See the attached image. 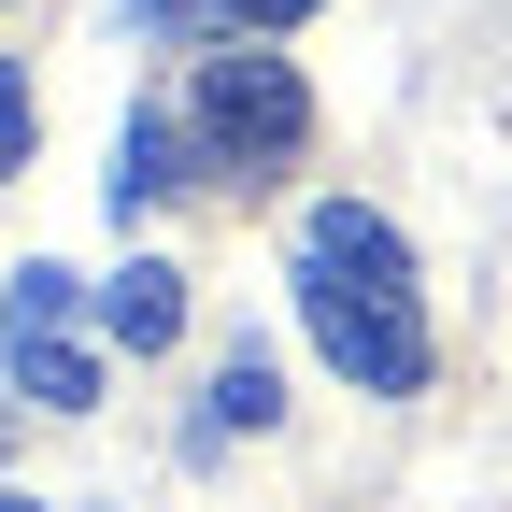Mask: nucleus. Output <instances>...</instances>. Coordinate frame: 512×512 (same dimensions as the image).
Wrapping results in <instances>:
<instances>
[{
	"label": "nucleus",
	"mask_w": 512,
	"mask_h": 512,
	"mask_svg": "<svg viewBox=\"0 0 512 512\" xmlns=\"http://www.w3.org/2000/svg\"><path fill=\"white\" fill-rule=\"evenodd\" d=\"M29 171V86H15V57H0V185Z\"/></svg>",
	"instance_id": "nucleus-8"
},
{
	"label": "nucleus",
	"mask_w": 512,
	"mask_h": 512,
	"mask_svg": "<svg viewBox=\"0 0 512 512\" xmlns=\"http://www.w3.org/2000/svg\"><path fill=\"white\" fill-rule=\"evenodd\" d=\"M185 128H200V157L214 171H242V185H271L299 143H313V86L285 72V57H256L242 29L200 57V100H185Z\"/></svg>",
	"instance_id": "nucleus-2"
},
{
	"label": "nucleus",
	"mask_w": 512,
	"mask_h": 512,
	"mask_svg": "<svg viewBox=\"0 0 512 512\" xmlns=\"http://www.w3.org/2000/svg\"><path fill=\"white\" fill-rule=\"evenodd\" d=\"M285 285H299V328H313V356H328L356 399H413V384H427V299H413V242L384 228L370 200H313V214H299V256H285Z\"/></svg>",
	"instance_id": "nucleus-1"
},
{
	"label": "nucleus",
	"mask_w": 512,
	"mask_h": 512,
	"mask_svg": "<svg viewBox=\"0 0 512 512\" xmlns=\"http://www.w3.org/2000/svg\"><path fill=\"white\" fill-rule=\"evenodd\" d=\"M171 185H185V114H128V128H114V171H100V200H114V214H157Z\"/></svg>",
	"instance_id": "nucleus-4"
},
{
	"label": "nucleus",
	"mask_w": 512,
	"mask_h": 512,
	"mask_svg": "<svg viewBox=\"0 0 512 512\" xmlns=\"http://www.w3.org/2000/svg\"><path fill=\"white\" fill-rule=\"evenodd\" d=\"M143 43H185V29H242V0H128Z\"/></svg>",
	"instance_id": "nucleus-7"
},
{
	"label": "nucleus",
	"mask_w": 512,
	"mask_h": 512,
	"mask_svg": "<svg viewBox=\"0 0 512 512\" xmlns=\"http://www.w3.org/2000/svg\"><path fill=\"white\" fill-rule=\"evenodd\" d=\"M271 413H285L271 356H228V370H214V399H200V441H242V427H271Z\"/></svg>",
	"instance_id": "nucleus-6"
},
{
	"label": "nucleus",
	"mask_w": 512,
	"mask_h": 512,
	"mask_svg": "<svg viewBox=\"0 0 512 512\" xmlns=\"http://www.w3.org/2000/svg\"><path fill=\"white\" fill-rule=\"evenodd\" d=\"M313 15V0H242V29H299Z\"/></svg>",
	"instance_id": "nucleus-9"
},
{
	"label": "nucleus",
	"mask_w": 512,
	"mask_h": 512,
	"mask_svg": "<svg viewBox=\"0 0 512 512\" xmlns=\"http://www.w3.org/2000/svg\"><path fill=\"white\" fill-rule=\"evenodd\" d=\"M100 328H114V356H171V328H185V271L128 256V271L100 285Z\"/></svg>",
	"instance_id": "nucleus-5"
},
{
	"label": "nucleus",
	"mask_w": 512,
	"mask_h": 512,
	"mask_svg": "<svg viewBox=\"0 0 512 512\" xmlns=\"http://www.w3.org/2000/svg\"><path fill=\"white\" fill-rule=\"evenodd\" d=\"M0 356H15V399H43V413H100V356H86V328H72V271H15V299H0Z\"/></svg>",
	"instance_id": "nucleus-3"
},
{
	"label": "nucleus",
	"mask_w": 512,
	"mask_h": 512,
	"mask_svg": "<svg viewBox=\"0 0 512 512\" xmlns=\"http://www.w3.org/2000/svg\"><path fill=\"white\" fill-rule=\"evenodd\" d=\"M0 512H43V498H15V484H0Z\"/></svg>",
	"instance_id": "nucleus-10"
}]
</instances>
